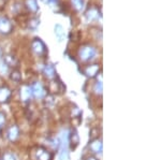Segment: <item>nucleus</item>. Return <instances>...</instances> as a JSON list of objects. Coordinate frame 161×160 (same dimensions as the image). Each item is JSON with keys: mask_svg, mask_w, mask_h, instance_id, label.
<instances>
[{"mask_svg": "<svg viewBox=\"0 0 161 160\" xmlns=\"http://www.w3.org/2000/svg\"><path fill=\"white\" fill-rule=\"evenodd\" d=\"M96 55V50L95 47L90 45H86L83 46L80 50V58L82 59L83 61H89L95 57Z\"/></svg>", "mask_w": 161, "mask_h": 160, "instance_id": "1", "label": "nucleus"}, {"mask_svg": "<svg viewBox=\"0 0 161 160\" xmlns=\"http://www.w3.org/2000/svg\"><path fill=\"white\" fill-rule=\"evenodd\" d=\"M31 48H32V51L35 52L38 56H44L46 54V52H47L44 42L39 38L33 39V41L31 42Z\"/></svg>", "mask_w": 161, "mask_h": 160, "instance_id": "2", "label": "nucleus"}, {"mask_svg": "<svg viewBox=\"0 0 161 160\" xmlns=\"http://www.w3.org/2000/svg\"><path fill=\"white\" fill-rule=\"evenodd\" d=\"M59 145H60V151H59V159H60V160H66L67 158H68V145H69L68 135H67L66 133L61 135Z\"/></svg>", "mask_w": 161, "mask_h": 160, "instance_id": "3", "label": "nucleus"}, {"mask_svg": "<svg viewBox=\"0 0 161 160\" xmlns=\"http://www.w3.org/2000/svg\"><path fill=\"white\" fill-rule=\"evenodd\" d=\"M30 90H31V95L35 98H37V99H42L46 95V91H45V89H44L43 85L41 83H39V82H36V83H33L31 85Z\"/></svg>", "mask_w": 161, "mask_h": 160, "instance_id": "4", "label": "nucleus"}, {"mask_svg": "<svg viewBox=\"0 0 161 160\" xmlns=\"http://www.w3.org/2000/svg\"><path fill=\"white\" fill-rule=\"evenodd\" d=\"M13 29V26L12 23L10 22L9 19H6V17H2L0 19V32L4 33V35H8L12 31Z\"/></svg>", "mask_w": 161, "mask_h": 160, "instance_id": "5", "label": "nucleus"}, {"mask_svg": "<svg viewBox=\"0 0 161 160\" xmlns=\"http://www.w3.org/2000/svg\"><path fill=\"white\" fill-rule=\"evenodd\" d=\"M19 97L20 100L24 102H28L31 99L32 95H31V90H30V86H27V85H23L19 88Z\"/></svg>", "mask_w": 161, "mask_h": 160, "instance_id": "6", "label": "nucleus"}, {"mask_svg": "<svg viewBox=\"0 0 161 160\" xmlns=\"http://www.w3.org/2000/svg\"><path fill=\"white\" fill-rule=\"evenodd\" d=\"M7 136L11 142H15L19 139V129L17 126L13 125L11 126L9 129H8V132H7Z\"/></svg>", "mask_w": 161, "mask_h": 160, "instance_id": "7", "label": "nucleus"}, {"mask_svg": "<svg viewBox=\"0 0 161 160\" xmlns=\"http://www.w3.org/2000/svg\"><path fill=\"white\" fill-rule=\"evenodd\" d=\"M36 156H37L38 160H51L52 159V154L47 149L43 147H39L36 152Z\"/></svg>", "mask_w": 161, "mask_h": 160, "instance_id": "8", "label": "nucleus"}, {"mask_svg": "<svg viewBox=\"0 0 161 160\" xmlns=\"http://www.w3.org/2000/svg\"><path fill=\"white\" fill-rule=\"evenodd\" d=\"M100 70L99 64H89L86 68L84 69V73L85 75H87L88 77H93L98 74V72Z\"/></svg>", "mask_w": 161, "mask_h": 160, "instance_id": "9", "label": "nucleus"}, {"mask_svg": "<svg viewBox=\"0 0 161 160\" xmlns=\"http://www.w3.org/2000/svg\"><path fill=\"white\" fill-rule=\"evenodd\" d=\"M102 147H103L102 141L99 140V139H95V140H92V142H90V144H89L90 151H92V153H95V154L101 153V152H102Z\"/></svg>", "mask_w": 161, "mask_h": 160, "instance_id": "10", "label": "nucleus"}, {"mask_svg": "<svg viewBox=\"0 0 161 160\" xmlns=\"http://www.w3.org/2000/svg\"><path fill=\"white\" fill-rule=\"evenodd\" d=\"M11 98V90L7 86L0 88V103H6Z\"/></svg>", "mask_w": 161, "mask_h": 160, "instance_id": "11", "label": "nucleus"}, {"mask_svg": "<svg viewBox=\"0 0 161 160\" xmlns=\"http://www.w3.org/2000/svg\"><path fill=\"white\" fill-rule=\"evenodd\" d=\"M68 142L70 143V145H71L72 148H75L77 145H79L80 138H79V135H77V132L75 130H72L71 131L70 135L68 136Z\"/></svg>", "mask_w": 161, "mask_h": 160, "instance_id": "12", "label": "nucleus"}, {"mask_svg": "<svg viewBox=\"0 0 161 160\" xmlns=\"http://www.w3.org/2000/svg\"><path fill=\"white\" fill-rule=\"evenodd\" d=\"M43 73H44V75L50 80H54L56 77V70L52 64H46L43 70Z\"/></svg>", "mask_w": 161, "mask_h": 160, "instance_id": "13", "label": "nucleus"}, {"mask_svg": "<svg viewBox=\"0 0 161 160\" xmlns=\"http://www.w3.org/2000/svg\"><path fill=\"white\" fill-rule=\"evenodd\" d=\"M55 35H56V37H57V39H58L59 42L64 40V28H62L60 25H56L55 26Z\"/></svg>", "mask_w": 161, "mask_h": 160, "instance_id": "14", "label": "nucleus"}, {"mask_svg": "<svg viewBox=\"0 0 161 160\" xmlns=\"http://www.w3.org/2000/svg\"><path fill=\"white\" fill-rule=\"evenodd\" d=\"M4 63L7 64L8 67L12 66V67H15L17 64V60L14 58V56H7L6 57V61H4Z\"/></svg>", "mask_w": 161, "mask_h": 160, "instance_id": "15", "label": "nucleus"}, {"mask_svg": "<svg viewBox=\"0 0 161 160\" xmlns=\"http://www.w3.org/2000/svg\"><path fill=\"white\" fill-rule=\"evenodd\" d=\"M26 6L29 8L30 11H32V12L38 11V6H37V1H36V0H28Z\"/></svg>", "mask_w": 161, "mask_h": 160, "instance_id": "16", "label": "nucleus"}, {"mask_svg": "<svg viewBox=\"0 0 161 160\" xmlns=\"http://www.w3.org/2000/svg\"><path fill=\"white\" fill-rule=\"evenodd\" d=\"M87 16H88V19L92 20L93 19H98V17H99V14H98V11L96 9H92L90 12H88Z\"/></svg>", "mask_w": 161, "mask_h": 160, "instance_id": "17", "label": "nucleus"}, {"mask_svg": "<svg viewBox=\"0 0 161 160\" xmlns=\"http://www.w3.org/2000/svg\"><path fill=\"white\" fill-rule=\"evenodd\" d=\"M93 91L97 95H101L102 94V82H97V84L95 85V88H93Z\"/></svg>", "mask_w": 161, "mask_h": 160, "instance_id": "18", "label": "nucleus"}, {"mask_svg": "<svg viewBox=\"0 0 161 160\" xmlns=\"http://www.w3.org/2000/svg\"><path fill=\"white\" fill-rule=\"evenodd\" d=\"M20 77H22V75H20V73L17 70H13L12 73H11V79L13 80V81H16L19 82L20 80Z\"/></svg>", "mask_w": 161, "mask_h": 160, "instance_id": "19", "label": "nucleus"}, {"mask_svg": "<svg viewBox=\"0 0 161 160\" xmlns=\"http://www.w3.org/2000/svg\"><path fill=\"white\" fill-rule=\"evenodd\" d=\"M2 160H16V157L12 153H6L2 157Z\"/></svg>", "mask_w": 161, "mask_h": 160, "instance_id": "20", "label": "nucleus"}, {"mask_svg": "<svg viewBox=\"0 0 161 160\" xmlns=\"http://www.w3.org/2000/svg\"><path fill=\"white\" fill-rule=\"evenodd\" d=\"M8 71H9V67H8L4 63H0V73L4 74V73H8Z\"/></svg>", "mask_w": 161, "mask_h": 160, "instance_id": "21", "label": "nucleus"}, {"mask_svg": "<svg viewBox=\"0 0 161 160\" xmlns=\"http://www.w3.org/2000/svg\"><path fill=\"white\" fill-rule=\"evenodd\" d=\"M72 2H73L74 7L76 8V9L80 10L83 8V0H72Z\"/></svg>", "mask_w": 161, "mask_h": 160, "instance_id": "22", "label": "nucleus"}, {"mask_svg": "<svg viewBox=\"0 0 161 160\" xmlns=\"http://www.w3.org/2000/svg\"><path fill=\"white\" fill-rule=\"evenodd\" d=\"M4 122H6V115H4L2 112H0V127L3 125Z\"/></svg>", "mask_w": 161, "mask_h": 160, "instance_id": "23", "label": "nucleus"}, {"mask_svg": "<svg viewBox=\"0 0 161 160\" xmlns=\"http://www.w3.org/2000/svg\"><path fill=\"white\" fill-rule=\"evenodd\" d=\"M86 160H98L97 158H95V157H92V156H89V157H87Z\"/></svg>", "mask_w": 161, "mask_h": 160, "instance_id": "24", "label": "nucleus"}, {"mask_svg": "<svg viewBox=\"0 0 161 160\" xmlns=\"http://www.w3.org/2000/svg\"><path fill=\"white\" fill-rule=\"evenodd\" d=\"M1 55H2V53H1V50H0V59H1Z\"/></svg>", "mask_w": 161, "mask_h": 160, "instance_id": "25", "label": "nucleus"}, {"mask_svg": "<svg viewBox=\"0 0 161 160\" xmlns=\"http://www.w3.org/2000/svg\"><path fill=\"white\" fill-rule=\"evenodd\" d=\"M0 131H1V127H0Z\"/></svg>", "mask_w": 161, "mask_h": 160, "instance_id": "26", "label": "nucleus"}, {"mask_svg": "<svg viewBox=\"0 0 161 160\" xmlns=\"http://www.w3.org/2000/svg\"><path fill=\"white\" fill-rule=\"evenodd\" d=\"M0 160H1V159H0Z\"/></svg>", "mask_w": 161, "mask_h": 160, "instance_id": "27", "label": "nucleus"}]
</instances>
